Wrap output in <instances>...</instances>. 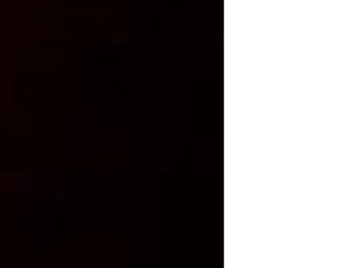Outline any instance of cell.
Wrapping results in <instances>:
<instances>
[]
</instances>
